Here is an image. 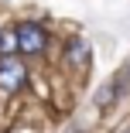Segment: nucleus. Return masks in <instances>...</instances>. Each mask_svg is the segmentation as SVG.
I'll return each mask as SVG.
<instances>
[{
	"label": "nucleus",
	"instance_id": "7",
	"mask_svg": "<svg viewBox=\"0 0 130 133\" xmlns=\"http://www.w3.org/2000/svg\"><path fill=\"white\" fill-rule=\"evenodd\" d=\"M127 133H130V130H127Z\"/></svg>",
	"mask_w": 130,
	"mask_h": 133
},
{
	"label": "nucleus",
	"instance_id": "1",
	"mask_svg": "<svg viewBox=\"0 0 130 133\" xmlns=\"http://www.w3.org/2000/svg\"><path fill=\"white\" fill-rule=\"evenodd\" d=\"M17 41H21V51L24 55H38V51H45V31L38 28V24H31V21H24V24H17Z\"/></svg>",
	"mask_w": 130,
	"mask_h": 133
},
{
	"label": "nucleus",
	"instance_id": "3",
	"mask_svg": "<svg viewBox=\"0 0 130 133\" xmlns=\"http://www.w3.org/2000/svg\"><path fill=\"white\" fill-rule=\"evenodd\" d=\"M24 82H28V72H24L21 65H17V68H0V89H7V92H17Z\"/></svg>",
	"mask_w": 130,
	"mask_h": 133
},
{
	"label": "nucleus",
	"instance_id": "2",
	"mask_svg": "<svg viewBox=\"0 0 130 133\" xmlns=\"http://www.w3.org/2000/svg\"><path fill=\"white\" fill-rule=\"evenodd\" d=\"M86 58H89V44H86V38H69L65 62H69L72 68H82V65H86Z\"/></svg>",
	"mask_w": 130,
	"mask_h": 133
},
{
	"label": "nucleus",
	"instance_id": "4",
	"mask_svg": "<svg viewBox=\"0 0 130 133\" xmlns=\"http://www.w3.org/2000/svg\"><path fill=\"white\" fill-rule=\"evenodd\" d=\"M21 51V41H17V31H7V34H0V55L10 58Z\"/></svg>",
	"mask_w": 130,
	"mask_h": 133
},
{
	"label": "nucleus",
	"instance_id": "5",
	"mask_svg": "<svg viewBox=\"0 0 130 133\" xmlns=\"http://www.w3.org/2000/svg\"><path fill=\"white\" fill-rule=\"evenodd\" d=\"M113 89H116V85H106V89H103V92L96 96V102H99V106H106V102L113 99Z\"/></svg>",
	"mask_w": 130,
	"mask_h": 133
},
{
	"label": "nucleus",
	"instance_id": "6",
	"mask_svg": "<svg viewBox=\"0 0 130 133\" xmlns=\"http://www.w3.org/2000/svg\"><path fill=\"white\" fill-rule=\"evenodd\" d=\"M127 78H130V68H127Z\"/></svg>",
	"mask_w": 130,
	"mask_h": 133
}]
</instances>
